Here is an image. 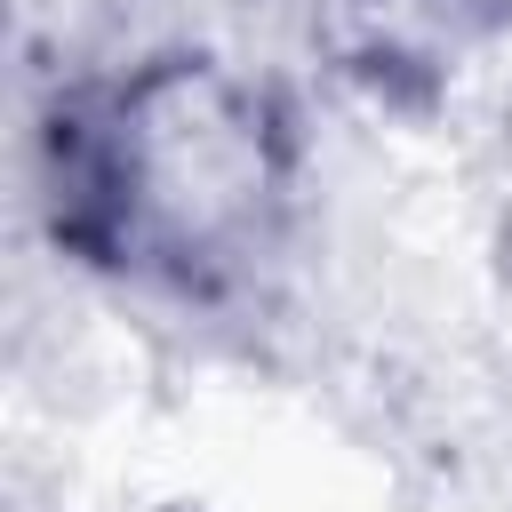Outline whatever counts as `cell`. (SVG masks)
I'll return each mask as SVG.
<instances>
[{"label":"cell","mask_w":512,"mask_h":512,"mask_svg":"<svg viewBox=\"0 0 512 512\" xmlns=\"http://www.w3.org/2000/svg\"><path fill=\"white\" fill-rule=\"evenodd\" d=\"M288 120L216 56H144L80 80L40 120V200L64 256L224 296L256 280L288 216Z\"/></svg>","instance_id":"obj_1"},{"label":"cell","mask_w":512,"mask_h":512,"mask_svg":"<svg viewBox=\"0 0 512 512\" xmlns=\"http://www.w3.org/2000/svg\"><path fill=\"white\" fill-rule=\"evenodd\" d=\"M448 16H464V24H504L512 32V0H440Z\"/></svg>","instance_id":"obj_2"}]
</instances>
